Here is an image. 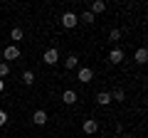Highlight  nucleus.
Returning a JSON list of instances; mask_svg holds the SVG:
<instances>
[{
	"mask_svg": "<svg viewBox=\"0 0 148 138\" xmlns=\"http://www.w3.org/2000/svg\"><path fill=\"white\" fill-rule=\"evenodd\" d=\"M3 57H5V62L10 64V62H17V59L22 57V52H20V47H17V44H8V47L3 49Z\"/></svg>",
	"mask_w": 148,
	"mask_h": 138,
	"instance_id": "1",
	"label": "nucleus"
},
{
	"mask_svg": "<svg viewBox=\"0 0 148 138\" xmlns=\"http://www.w3.org/2000/svg\"><path fill=\"white\" fill-rule=\"evenodd\" d=\"M59 22H62V27H67V30H74V27L79 25V15H74V12H64V15L59 17Z\"/></svg>",
	"mask_w": 148,
	"mask_h": 138,
	"instance_id": "2",
	"label": "nucleus"
},
{
	"mask_svg": "<svg viewBox=\"0 0 148 138\" xmlns=\"http://www.w3.org/2000/svg\"><path fill=\"white\" fill-rule=\"evenodd\" d=\"M77 79H79L82 84H89V81L94 79V69H91V67H79V72H77Z\"/></svg>",
	"mask_w": 148,
	"mask_h": 138,
	"instance_id": "3",
	"label": "nucleus"
},
{
	"mask_svg": "<svg viewBox=\"0 0 148 138\" xmlns=\"http://www.w3.org/2000/svg\"><path fill=\"white\" fill-rule=\"evenodd\" d=\"M42 62L49 64V67H52V64H57V62H59V52H57V47H49L47 52L42 54Z\"/></svg>",
	"mask_w": 148,
	"mask_h": 138,
	"instance_id": "4",
	"label": "nucleus"
},
{
	"mask_svg": "<svg viewBox=\"0 0 148 138\" xmlns=\"http://www.w3.org/2000/svg\"><path fill=\"white\" fill-rule=\"evenodd\" d=\"M82 128H84V133H86V136H94V133L99 131V121H96V118H86Z\"/></svg>",
	"mask_w": 148,
	"mask_h": 138,
	"instance_id": "5",
	"label": "nucleus"
},
{
	"mask_svg": "<svg viewBox=\"0 0 148 138\" xmlns=\"http://www.w3.org/2000/svg\"><path fill=\"white\" fill-rule=\"evenodd\" d=\"M32 123H35V126H45V123H47V111L37 109V111L32 113Z\"/></svg>",
	"mask_w": 148,
	"mask_h": 138,
	"instance_id": "6",
	"label": "nucleus"
},
{
	"mask_svg": "<svg viewBox=\"0 0 148 138\" xmlns=\"http://www.w3.org/2000/svg\"><path fill=\"white\" fill-rule=\"evenodd\" d=\"M109 59H111V64H121L123 62V49L121 47H114L109 52Z\"/></svg>",
	"mask_w": 148,
	"mask_h": 138,
	"instance_id": "7",
	"label": "nucleus"
},
{
	"mask_svg": "<svg viewBox=\"0 0 148 138\" xmlns=\"http://www.w3.org/2000/svg\"><path fill=\"white\" fill-rule=\"evenodd\" d=\"M133 59H136V64H146L148 62V49L146 47H138L136 54H133Z\"/></svg>",
	"mask_w": 148,
	"mask_h": 138,
	"instance_id": "8",
	"label": "nucleus"
},
{
	"mask_svg": "<svg viewBox=\"0 0 148 138\" xmlns=\"http://www.w3.org/2000/svg\"><path fill=\"white\" fill-rule=\"evenodd\" d=\"M104 10H106V3H104V0H94V3H91V10H89V12L96 17V15H101Z\"/></svg>",
	"mask_w": 148,
	"mask_h": 138,
	"instance_id": "9",
	"label": "nucleus"
},
{
	"mask_svg": "<svg viewBox=\"0 0 148 138\" xmlns=\"http://www.w3.org/2000/svg\"><path fill=\"white\" fill-rule=\"evenodd\" d=\"M77 99H79V96H77V91H72V89H67V91L62 94V101H64V104H69V106L77 104Z\"/></svg>",
	"mask_w": 148,
	"mask_h": 138,
	"instance_id": "10",
	"label": "nucleus"
},
{
	"mask_svg": "<svg viewBox=\"0 0 148 138\" xmlns=\"http://www.w3.org/2000/svg\"><path fill=\"white\" fill-rule=\"evenodd\" d=\"M96 104H99V106H109L111 104V94L109 91H99V94H96Z\"/></svg>",
	"mask_w": 148,
	"mask_h": 138,
	"instance_id": "11",
	"label": "nucleus"
},
{
	"mask_svg": "<svg viewBox=\"0 0 148 138\" xmlns=\"http://www.w3.org/2000/svg\"><path fill=\"white\" fill-rule=\"evenodd\" d=\"M77 67H79V57L72 52L67 59H64V69H77Z\"/></svg>",
	"mask_w": 148,
	"mask_h": 138,
	"instance_id": "12",
	"label": "nucleus"
},
{
	"mask_svg": "<svg viewBox=\"0 0 148 138\" xmlns=\"http://www.w3.org/2000/svg\"><path fill=\"white\" fill-rule=\"evenodd\" d=\"M22 84H25V86H32V84H35V74H32L30 69L22 72Z\"/></svg>",
	"mask_w": 148,
	"mask_h": 138,
	"instance_id": "13",
	"label": "nucleus"
},
{
	"mask_svg": "<svg viewBox=\"0 0 148 138\" xmlns=\"http://www.w3.org/2000/svg\"><path fill=\"white\" fill-rule=\"evenodd\" d=\"M22 35H25V32H22V27H12V30H10V40H15V42H20Z\"/></svg>",
	"mask_w": 148,
	"mask_h": 138,
	"instance_id": "14",
	"label": "nucleus"
},
{
	"mask_svg": "<svg viewBox=\"0 0 148 138\" xmlns=\"http://www.w3.org/2000/svg\"><path fill=\"white\" fill-rule=\"evenodd\" d=\"M109 94H111V101H123V89H114Z\"/></svg>",
	"mask_w": 148,
	"mask_h": 138,
	"instance_id": "15",
	"label": "nucleus"
},
{
	"mask_svg": "<svg viewBox=\"0 0 148 138\" xmlns=\"http://www.w3.org/2000/svg\"><path fill=\"white\" fill-rule=\"evenodd\" d=\"M8 74H10V64H8V62H0V79L8 77Z\"/></svg>",
	"mask_w": 148,
	"mask_h": 138,
	"instance_id": "16",
	"label": "nucleus"
},
{
	"mask_svg": "<svg viewBox=\"0 0 148 138\" xmlns=\"http://www.w3.org/2000/svg\"><path fill=\"white\" fill-rule=\"evenodd\" d=\"M109 40H114V42H119V40H121V30H116V27H114V30L109 32Z\"/></svg>",
	"mask_w": 148,
	"mask_h": 138,
	"instance_id": "17",
	"label": "nucleus"
},
{
	"mask_svg": "<svg viewBox=\"0 0 148 138\" xmlns=\"http://www.w3.org/2000/svg\"><path fill=\"white\" fill-rule=\"evenodd\" d=\"M79 22H89V25H91V22H94V15H91V12H89V10H86V12H84V15H82V17H79Z\"/></svg>",
	"mask_w": 148,
	"mask_h": 138,
	"instance_id": "18",
	"label": "nucleus"
},
{
	"mask_svg": "<svg viewBox=\"0 0 148 138\" xmlns=\"http://www.w3.org/2000/svg\"><path fill=\"white\" fill-rule=\"evenodd\" d=\"M5 123H8V113H5V111H3V109H0V128L5 126Z\"/></svg>",
	"mask_w": 148,
	"mask_h": 138,
	"instance_id": "19",
	"label": "nucleus"
},
{
	"mask_svg": "<svg viewBox=\"0 0 148 138\" xmlns=\"http://www.w3.org/2000/svg\"><path fill=\"white\" fill-rule=\"evenodd\" d=\"M5 91V79H0V94Z\"/></svg>",
	"mask_w": 148,
	"mask_h": 138,
	"instance_id": "20",
	"label": "nucleus"
},
{
	"mask_svg": "<svg viewBox=\"0 0 148 138\" xmlns=\"http://www.w3.org/2000/svg\"><path fill=\"white\" fill-rule=\"evenodd\" d=\"M121 138H133V136H121Z\"/></svg>",
	"mask_w": 148,
	"mask_h": 138,
	"instance_id": "21",
	"label": "nucleus"
}]
</instances>
